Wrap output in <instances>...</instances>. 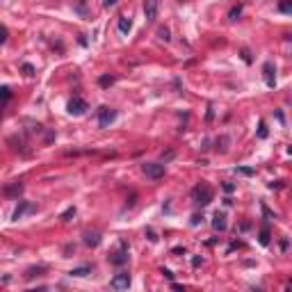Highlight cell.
Returning <instances> with one entry per match:
<instances>
[{
	"instance_id": "6da1fadb",
	"label": "cell",
	"mask_w": 292,
	"mask_h": 292,
	"mask_svg": "<svg viewBox=\"0 0 292 292\" xmlns=\"http://www.w3.org/2000/svg\"><path fill=\"white\" fill-rule=\"evenodd\" d=\"M192 199L199 205H208L210 201H212V190H210L205 182H201V185H196L194 190H192Z\"/></svg>"
},
{
	"instance_id": "7a4b0ae2",
	"label": "cell",
	"mask_w": 292,
	"mask_h": 292,
	"mask_svg": "<svg viewBox=\"0 0 292 292\" xmlns=\"http://www.w3.org/2000/svg\"><path fill=\"white\" fill-rule=\"evenodd\" d=\"M144 173H146V178H151V180H160V178L164 176V164H160V162H146L144 164Z\"/></svg>"
},
{
	"instance_id": "3957f363",
	"label": "cell",
	"mask_w": 292,
	"mask_h": 292,
	"mask_svg": "<svg viewBox=\"0 0 292 292\" xmlns=\"http://www.w3.org/2000/svg\"><path fill=\"white\" fill-rule=\"evenodd\" d=\"M160 9V0H144V16L146 21H155Z\"/></svg>"
},
{
	"instance_id": "277c9868",
	"label": "cell",
	"mask_w": 292,
	"mask_h": 292,
	"mask_svg": "<svg viewBox=\"0 0 292 292\" xmlns=\"http://www.w3.org/2000/svg\"><path fill=\"white\" fill-rule=\"evenodd\" d=\"M87 110H89V105H87V100L82 98H73L71 103H68V112L76 114V117H80V114H85Z\"/></svg>"
},
{
	"instance_id": "5b68a950",
	"label": "cell",
	"mask_w": 292,
	"mask_h": 292,
	"mask_svg": "<svg viewBox=\"0 0 292 292\" xmlns=\"http://www.w3.org/2000/svg\"><path fill=\"white\" fill-rule=\"evenodd\" d=\"M114 119H117V112H114V110H110V107H100L98 110V123H100V126H110Z\"/></svg>"
},
{
	"instance_id": "8992f818",
	"label": "cell",
	"mask_w": 292,
	"mask_h": 292,
	"mask_svg": "<svg viewBox=\"0 0 292 292\" xmlns=\"http://www.w3.org/2000/svg\"><path fill=\"white\" fill-rule=\"evenodd\" d=\"M263 73H265V82H267V87H274V85H276V68H274L272 62H265Z\"/></svg>"
},
{
	"instance_id": "52a82bcc",
	"label": "cell",
	"mask_w": 292,
	"mask_h": 292,
	"mask_svg": "<svg viewBox=\"0 0 292 292\" xmlns=\"http://www.w3.org/2000/svg\"><path fill=\"white\" fill-rule=\"evenodd\" d=\"M128 285H130V276H128V274H117V276L112 278L114 290H128Z\"/></svg>"
},
{
	"instance_id": "ba28073f",
	"label": "cell",
	"mask_w": 292,
	"mask_h": 292,
	"mask_svg": "<svg viewBox=\"0 0 292 292\" xmlns=\"http://www.w3.org/2000/svg\"><path fill=\"white\" fill-rule=\"evenodd\" d=\"M27 210H34V205H32V203H27V201H21V205H18V208H16V210H14L12 219H14V222H18V219H21V217H23V214H25V212H27Z\"/></svg>"
},
{
	"instance_id": "9c48e42d",
	"label": "cell",
	"mask_w": 292,
	"mask_h": 292,
	"mask_svg": "<svg viewBox=\"0 0 292 292\" xmlns=\"http://www.w3.org/2000/svg\"><path fill=\"white\" fill-rule=\"evenodd\" d=\"M110 260H112V263H114V265H123V263H126V260H128V253H126V246H123V244H121V251H117V253H114V256H112V258H110Z\"/></svg>"
},
{
	"instance_id": "30bf717a",
	"label": "cell",
	"mask_w": 292,
	"mask_h": 292,
	"mask_svg": "<svg viewBox=\"0 0 292 292\" xmlns=\"http://www.w3.org/2000/svg\"><path fill=\"white\" fill-rule=\"evenodd\" d=\"M21 192H23V185H21V182H14V185H7V187H5L3 194H5V196H12V194L18 196Z\"/></svg>"
},
{
	"instance_id": "8fae6325",
	"label": "cell",
	"mask_w": 292,
	"mask_h": 292,
	"mask_svg": "<svg viewBox=\"0 0 292 292\" xmlns=\"http://www.w3.org/2000/svg\"><path fill=\"white\" fill-rule=\"evenodd\" d=\"M98 242H100L98 233H85V244L87 246H98Z\"/></svg>"
},
{
	"instance_id": "7c38bea8",
	"label": "cell",
	"mask_w": 292,
	"mask_h": 292,
	"mask_svg": "<svg viewBox=\"0 0 292 292\" xmlns=\"http://www.w3.org/2000/svg\"><path fill=\"white\" fill-rule=\"evenodd\" d=\"M130 27H132V23H130V18H119V32H121V34H128V32H130Z\"/></svg>"
},
{
	"instance_id": "4fadbf2b",
	"label": "cell",
	"mask_w": 292,
	"mask_h": 292,
	"mask_svg": "<svg viewBox=\"0 0 292 292\" xmlns=\"http://www.w3.org/2000/svg\"><path fill=\"white\" fill-rule=\"evenodd\" d=\"M212 226L217 228V231H224V228H226V217H224L222 212H217V214H214V222H212Z\"/></svg>"
},
{
	"instance_id": "5bb4252c",
	"label": "cell",
	"mask_w": 292,
	"mask_h": 292,
	"mask_svg": "<svg viewBox=\"0 0 292 292\" xmlns=\"http://www.w3.org/2000/svg\"><path fill=\"white\" fill-rule=\"evenodd\" d=\"M9 98H12V91H9L7 87H0V107H3Z\"/></svg>"
},
{
	"instance_id": "9a60e30c",
	"label": "cell",
	"mask_w": 292,
	"mask_h": 292,
	"mask_svg": "<svg viewBox=\"0 0 292 292\" xmlns=\"http://www.w3.org/2000/svg\"><path fill=\"white\" fill-rule=\"evenodd\" d=\"M240 14H242V5H237V7H233L231 12H228V18H231V21H235Z\"/></svg>"
},
{
	"instance_id": "2e32d148",
	"label": "cell",
	"mask_w": 292,
	"mask_h": 292,
	"mask_svg": "<svg viewBox=\"0 0 292 292\" xmlns=\"http://www.w3.org/2000/svg\"><path fill=\"white\" fill-rule=\"evenodd\" d=\"M87 274H89V267H78L71 272V276H87Z\"/></svg>"
},
{
	"instance_id": "e0dca14e",
	"label": "cell",
	"mask_w": 292,
	"mask_h": 292,
	"mask_svg": "<svg viewBox=\"0 0 292 292\" xmlns=\"http://www.w3.org/2000/svg\"><path fill=\"white\" fill-rule=\"evenodd\" d=\"M278 9H281L283 14H290V12H292V5H290V0H283V3H281V7H278Z\"/></svg>"
},
{
	"instance_id": "ac0fdd59",
	"label": "cell",
	"mask_w": 292,
	"mask_h": 292,
	"mask_svg": "<svg viewBox=\"0 0 292 292\" xmlns=\"http://www.w3.org/2000/svg\"><path fill=\"white\" fill-rule=\"evenodd\" d=\"M7 36H9L7 27H5V25H3V23H0V44H5V41H7Z\"/></svg>"
},
{
	"instance_id": "d6986e66",
	"label": "cell",
	"mask_w": 292,
	"mask_h": 292,
	"mask_svg": "<svg viewBox=\"0 0 292 292\" xmlns=\"http://www.w3.org/2000/svg\"><path fill=\"white\" fill-rule=\"evenodd\" d=\"M267 242H269V231L263 228V231H260V244H267Z\"/></svg>"
},
{
	"instance_id": "ffe728a7",
	"label": "cell",
	"mask_w": 292,
	"mask_h": 292,
	"mask_svg": "<svg viewBox=\"0 0 292 292\" xmlns=\"http://www.w3.org/2000/svg\"><path fill=\"white\" fill-rule=\"evenodd\" d=\"M158 34H160V39H162V41H169V30H167V27H162Z\"/></svg>"
},
{
	"instance_id": "44dd1931",
	"label": "cell",
	"mask_w": 292,
	"mask_h": 292,
	"mask_svg": "<svg viewBox=\"0 0 292 292\" xmlns=\"http://www.w3.org/2000/svg\"><path fill=\"white\" fill-rule=\"evenodd\" d=\"M73 214H76V208H68L66 212L62 214V219H64V222H66V219H68V217H73Z\"/></svg>"
},
{
	"instance_id": "7402d4cb",
	"label": "cell",
	"mask_w": 292,
	"mask_h": 292,
	"mask_svg": "<svg viewBox=\"0 0 292 292\" xmlns=\"http://www.w3.org/2000/svg\"><path fill=\"white\" fill-rule=\"evenodd\" d=\"M23 71H25V73H27V76H34V68H32V66H30V64H25V66H23Z\"/></svg>"
},
{
	"instance_id": "603a6c76",
	"label": "cell",
	"mask_w": 292,
	"mask_h": 292,
	"mask_svg": "<svg viewBox=\"0 0 292 292\" xmlns=\"http://www.w3.org/2000/svg\"><path fill=\"white\" fill-rule=\"evenodd\" d=\"M258 137H267V130H265V123H260V130H258Z\"/></svg>"
},
{
	"instance_id": "cb8c5ba5",
	"label": "cell",
	"mask_w": 292,
	"mask_h": 292,
	"mask_svg": "<svg viewBox=\"0 0 292 292\" xmlns=\"http://www.w3.org/2000/svg\"><path fill=\"white\" fill-rule=\"evenodd\" d=\"M110 82H112V78H107V76H105V78H100V85H110Z\"/></svg>"
},
{
	"instance_id": "d4e9b609",
	"label": "cell",
	"mask_w": 292,
	"mask_h": 292,
	"mask_svg": "<svg viewBox=\"0 0 292 292\" xmlns=\"http://www.w3.org/2000/svg\"><path fill=\"white\" fill-rule=\"evenodd\" d=\"M240 173H244V176H251V173H253V169H244V167H242Z\"/></svg>"
},
{
	"instance_id": "484cf974",
	"label": "cell",
	"mask_w": 292,
	"mask_h": 292,
	"mask_svg": "<svg viewBox=\"0 0 292 292\" xmlns=\"http://www.w3.org/2000/svg\"><path fill=\"white\" fill-rule=\"evenodd\" d=\"M117 5V0H105V7H114Z\"/></svg>"
}]
</instances>
